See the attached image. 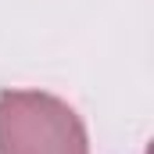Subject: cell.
<instances>
[{"mask_svg":"<svg viewBox=\"0 0 154 154\" xmlns=\"http://www.w3.org/2000/svg\"><path fill=\"white\" fill-rule=\"evenodd\" d=\"M0 154H86L68 108L50 97L7 93L0 100Z\"/></svg>","mask_w":154,"mask_h":154,"instance_id":"1","label":"cell"}]
</instances>
